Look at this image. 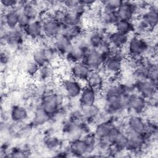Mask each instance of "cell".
<instances>
[{"mask_svg":"<svg viewBox=\"0 0 158 158\" xmlns=\"http://www.w3.org/2000/svg\"><path fill=\"white\" fill-rule=\"evenodd\" d=\"M98 91L85 85L78 98L80 108L86 107L96 104L98 96Z\"/></svg>","mask_w":158,"mask_h":158,"instance_id":"14","label":"cell"},{"mask_svg":"<svg viewBox=\"0 0 158 158\" xmlns=\"http://www.w3.org/2000/svg\"><path fill=\"white\" fill-rule=\"evenodd\" d=\"M74 42L60 33L54 39L53 46L59 56H65L73 48Z\"/></svg>","mask_w":158,"mask_h":158,"instance_id":"18","label":"cell"},{"mask_svg":"<svg viewBox=\"0 0 158 158\" xmlns=\"http://www.w3.org/2000/svg\"><path fill=\"white\" fill-rule=\"evenodd\" d=\"M1 6L6 10L12 9L15 8H19V1L15 0H2L1 1Z\"/></svg>","mask_w":158,"mask_h":158,"instance_id":"38","label":"cell"},{"mask_svg":"<svg viewBox=\"0 0 158 158\" xmlns=\"http://www.w3.org/2000/svg\"><path fill=\"white\" fill-rule=\"evenodd\" d=\"M32 20L28 16H27L25 14H23L22 12L20 10L19 14L18 27L23 30L29 25V23Z\"/></svg>","mask_w":158,"mask_h":158,"instance_id":"37","label":"cell"},{"mask_svg":"<svg viewBox=\"0 0 158 158\" xmlns=\"http://www.w3.org/2000/svg\"><path fill=\"white\" fill-rule=\"evenodd\" d=\"M123 65V54L118 50H116L113 51L112 53L105 59L102 68L107 73L117 75L121 72Z\"/></svg>","mask_w":158,"mask_h":158,"instance_id":"6","label":"cell"},{"mask_svg":"<svg viewBox=\"0 0 158 158\" xmlns=\"http://www.w3.org/2000/svg\"><path fill=\"white\" fill-rule=\"evenodd\" d=\"M148 105V101L146 98L135 93L130 96L127 109L134 114L141 115L146 110Z\"/></svg>","mask_w":158,"mask_h":158,"instance_id":"11","label":"cell"},{"mask_svg":"<svg viewBox=\"0 0 158 158\" xmlns=\"http://www.w3.org/2000/svg\"><path fill=\"white\" fill-rule=\"evenodd\" d=\"M107 38L104 33L100 30H93L88 35L86 41L90 49H98Z\"/></svg>","mask_w":158,"mask_h":158,"instance_id":"24","label":"cell"},{"mask_svg":"<svg viewBox=\"0 0 158 158\" xmlns=\"http://www.w3.org/2000/svg\"><path fill=\"white\" fill-rule=\"evenodd\" d=\"M51 119V117L39 106L34 111L31 123L36 127L42 126Z\"/></svg>","mask_w":158,"mask_h":158,"instance_id":"29","label":"cell"},{"mask_svg":"<svg viewBox=\"0 0 158 158\" xmlns=\"http://www.w3.org/2000/svg\"><path fill=\"white\" fill-rule=\"evenodd\" d=\"M44 37L54 40L59 35L62 30L63 25L52 15H48L42 20Z\"/></svg>","mask_w":158,"mask_h":158,"instance_id":"4","label":"cell"},{"mask_svg":"<svg viewBox=\"0 0 158 158\" xmlns=\"http://www.w3.org/2000/svg\"><path fill=\"white\" fill-rule=\"evenodd\" d=\"M106 57L98 50L90 49L86 54L83 61L91 70H100L103 67Z\"/></svg>","mask_w":158,"mask_h":158,"instance_id":"10","label":"cell"},{"mask_svg":"<svg viewBox=\"0 0 158 158\" xmlns=\"http://www.w3.org/2000/svg\"><path fill=\"white\" fill-rule=\"evenodd\" d=\"M99 15V20L104 25H114L119 20L116 12H100Z\"/></svg>","mask_w":158,"mask_h":158,"instance_id":"33","label":"cell"},{"mask_svg":"<svg viewBox=\"0 0 158 158\" xmlns=\"http://www.w3.org/2000/svg\"><path fill=\"white\" fill-rule=\"evenodd\" d=\"M82 15L70 10H64L62 23L65 26H74L81 25Z\"/></svg>","mask_w":158,"mask_h":158,"instance_id":"28","label":"cell"},{"mask_svg":"<svg viewBox=\"0 0 158 158\" xmlns=\"http://www.w3.org/2000/svg\"><path fill=\"white\" fill-rule=\"evenodd\" d=\"M128 141V136L125 132L122 130L114 139L112 146L118 152L125 150L126 145Z\"/></svg>","mask_w":158,"mask_h":158,"instance_id":"32","label":"cell"},{"mask_svg":"<svg viewBox=\"0 0 158 158\" xmlns=\"http://www.w3.org/2000/svg\"><path fill=\"white\" fill-rule=\"evenodd\" d=\"M20 10L28 16L31 20L38 19V7L33 1H19Z\"/></svg>","mask_w":158,"mask_h":158,"instance_id":"25","label":"cell"},{"mask_svg":"<svg viewBox=\"0 0 158 158\" xmlns=\"http://www.w3.org/2000/svg\"><path fill=\"white\" fill-rule=\"evenodd\" d=\"M85 85L98 91L104 88V77L100 70H92L85 82Z\"/></svg>","mask_w":158,"mask_h":158,"instance_id":"23","label":"cell"},{"mask_svg":"<svg viewBox=\"0 0 158 158\" xmlns=\"http://www.w3.org/2000/svg\"><path fill=\"white\" fill-rule=\"evenodd\" d=\"M83 81L75 79L72 77L64 79L61 83V88L63 94L70 99L78 98L83 88Z\"/></svg>","mask_w":158,"mask_h":158,"instance_id":"7","label":"cell"},{"mask_svg":"<svg viewBox=\"0 0 158 158\" xmlns=\"http://www.w3.org/2000/svg\"><path fill=\"white\" fill-rule=\"evenodd\" d=\"M20 12L19 8H15L5 10L3 16L2 17V22L4 27L9 30L15 29L18 27L19 14Z\"/></svg>","mask_w":158,"mask_h":158,"instance_id":"20","label":"cell"},{"mask_svg":"<svg viewBox=\"0 0 158 158\" xmlns=\"http://www.w3.org/2000/svg\"><path fill=\"white\" fill-rule=\"evenodd\" d=\"M91 71L92 70L83 61L71 64L70 69V76L84 83Z\"/></svg>","mask_w":158,"mask_h":158,"instance_id":"17","label":"cell"},{"mask_svg":"<svg viewBox=\"0 0 158 158\" xmlns=\"http://www.w3.org/2000/svg\"><path fill=\"white\" fill-rule=\"evenodd\" d=\"M147 122L145 121L141 115L134 114L130 115L128 118L125 130L124 131H130L134 133H143L146 129Z\"/></svg>","mask_w":158,"mask_h":158,"instance_id":"13","label":"cell"},{"mask_svg":"<svg viewBox=\"0 0 158 158\" xmlns=\"http://www.w3.org/2000/svg\"><path fill=\"white\" fill-rule=\"evenodd\" d=\"M107 39L113 49L119 50L127 46L129 35L115 30L108 35Z\"/></svg>","mask_w":158,"mask_h":158,"instance_id":"19","label":"cell"},{"mask_svg":"<svg viewBox=\"0 0 158 158\" xmlns=\"http://www.w3.org/2000/svg\"><path fill=\"white\" fill-rule=\"evenodd\" d=\"M63 102L64 97L62 94L46 92L41 97L39 106L52 118L59 112Z\"/></svg>","mask_w":158,"mask_h":158,"instance_id":"2","label":"cell"},{"mask_svg":"<svg viewBox=\"0 0 158 158\" xmlns=\"http://www.w3.org/2000/svg\"><path fill=\"white\" fill-rule=\"evenodd\" d=\"M134 88L137 94L144 97L148 101L157 96V84L148 79L135 81Z\"/></svg>","mask_w":158,"mask_h":158,"instance_id":"8","label":"cell"},{"mask_svg":"<svg viewBox=\"0 0 158 158\" xmlns=\"http://www.w3.org/2000/svg\"><path fill=\"white\" fill-rule=\"evenodd\" d=\"M41 67L33 61L29 62L25 67V72L30 77H35L38 75Z\"/></svg>","mask_w":158,"mask_h":158,"instance_id":"35","label":"cell"},{"mask_svg":"<svg viewBox=\"0 0 158 158\" xmlns=\"http://www.w3.org/2000/svg\"><path fill=\"white\" fill-rule=\"evenodd\" d=\"M52 74H53V72L51 67L48 65L44 67H41L38 76H39V77L41 79L43 80H46L49 78H51Z\"/></svg>","mask_w":158,"mask_h":158,"instance_id":"36","label":"cell"},{"mask_svg":"<svg viewBox=\"0 0 158 158\" xmlns=\"http://www.w3.org/2000/svg\"><path fill=\"white\" fill-rule=\"evenodd\" d=\"M114 125L111 120L106 119L99 121L96 124L93 133L98 140L106 139Z\"/></svg>","mask_w":158,"mask_h":158,"instance_id":"22","label":"cell"},{"mask_svg":"<svg viewBox=\"0 0 158 158\" xmlns=\"http://www.w3.org/2000/svg\"><path fill=\"white\" fill-rule=\"evenodd\" d=\"M81 109L85 122L94 121L101 116V110L96 104Z\"/></svg>","mask_w":158,"mask_h":158,"instance_id":"30","label":"cell"},{"mask_svg":"<svg viewBox=\"0 0 158 158\" xmlns=\"http://www.w3.org/2000/svg\"><path fill=\"white\" fill-rule=\"evenodd\" d=\"M11 120L15 123H21L28 117V110L23 106L17 104L12 107L10 112Z\"/></svg>","mask_w":158,"mask_h":158,"instance_id":"26","label":"cell"},{"mask_svg":"<svg viewBox=\"0 0 158 158\" xmlns=\"http://www.w3.org/2000/svg\"><path fill=\"white\" fill-rule=\"evenodd\" d=\"M25 36L24 31L23 29L17 27L15 29L9 30L4 31L2 35V40L4 41V44H7L9 46H15L21 44Z\"/></svg>","mask_w":158,"mask_h":158,"instance_id":"12","label":"cell"},{"mask_svg":"<svg viewBox=\"0 0 158 158\" xmlns=\"http://www.w3.org/2000/svg\"><path fill=\"white\" fill-rule=\"evenodd\" d=\"M59 140L55 137H49L47 139L46 144L48 148H55L58 145Z\"/></svg>","mask_w":158,"mask_h":158,"instance_id":"39","label":"cell"},{"mask_svg":"<svg viewBox=\"0 0 158 158\" xmlns=\"http://www.w3.org/2000/svg\"><path fill=\"white\" fill-rule=\"evenodd\" d=\"M56 54L59 55L53 46H40L36 48L32 53V61L40 67L48 65Z\"/></svg>","mask_w":158,"mask_h":158,"instance_id":"3","label":"cell"},{"mask_svg":"<svg viewBox=\"0 0 158 158\" xmlns=\"http://www.w3.org/2000/svg\"><path fill=\"white\" fill-rule=\"evenodd\" d=\"M25 36L31 40H39L44 37L42 20L35 19L23 29Z\"/></svg>","mask_w":158,"mask_h":158,"instance_id":"16","label":"cell"},{"mask_svg":"<svg viewBox=\"0 0 158 158\" xmlns=\"http://www.w3.org/2000/svg\"><path fill=\"white\" fill-rule=\"evenodd\" d=\"M149 28L154 30L158 23V8L154 4H149L148 9L139 17Z\"/></svg>","mask_w":158,"mask_h":158,"instance_id":"15","label":"cell"},{"mask_svg":"<svg viewBox=\"0 0 158 158\" xmlns=\"http://www.w3.org/2000/svg\"><path fill=\"white\" fill-rule=\"evenodd\" d=\"M90 49L86 40L80 39L75 42L72 49L64 56L66 60L71 64L83 61L86 54Z\"/></svg>","mask_w":158,"mask_h":158,"instance_id":"5","label":"cell"},{"mask_svg":"<svg viewBox=\"0 0 158 158\" xmlns=\"http://www.w3.org/2000/svg\"><path fill=\"white\" fill-rule=\"evenodd\" d=\"M68 151L75 157H82L89 154L87 145L82 138L71 140Z\"/></svg>","mask_w":158,"mask_h":158,"instance_id":"21","label":"cell"},{"mask_svg":"<svg viewBox=\"0 0 158 158\" xmlns=\"http://www.w3.org/2000/svg\"><path fill=\"white\" fill-rule=\"evenodd\" d=\"M128 54L131 59H139L144 57V55L151 51H154L149 41L139 35H135L129 38L127 44Z\"/></svg>","mask_w":158,"mask_h":158,"instance_id":"1","label":"cell"},{"mask_svg":"<svg viewBox=\"0 0 158 158\" xmlns=\"http://www.w3.org/2000/svg\"><path fill=\"white\" fill-rule=\"evenodd\" d=\"M62 34L65 35L73 42L82 38L84 34V30L81 25L74 26H63Z\"/></svg>","mask_w":158,"mask_h":158,"instance_id":"27","label":"cell"},{"mask_svg":"<svg viewBox=\"0 0 158 158\" xmlns=\"http://www.w3.org/2000/svg\"><path fill=\"white\" fill-rule=\"evenodd\" d=\"M82 138L83 139V140L85 141V142L87 145V147L88 149V153L89 154L92 153L94 151V149L96 148L98 141V139L94 135V133L89 132L85 134V135H83L82 136Z\"/></svg>","mask_w":158,"mask_h":158,"instance_id":"34","label":"cell"},{"mask_svg":"<svg viewBox=\"0 0 158 158\" xmlns=\"http://www.w3.org/2000/svg\"><path fill=\"white\" fill-rule=\"evenodd\" d=\"M137 2L123 1L116 10L119 20H132L134 17L139 12Z\"/></svg>","mask_w":158,"mask_h":158,"instance_id":"9","label":"cell"},{"mask_svg":"<svg viewBox=\"0 0 158 158\" xmlns=\"http://www.w3.org/2000/svg\"><path fill=\"white\" fill-rule=\"evenodd\" d=\"M114 26L115 31L127 35L135 32V25L133 20H118Z\"/></svg>","mask_w":158,"mask_h":158,"instance_id":"31","label":"cell"}]
</instances>
